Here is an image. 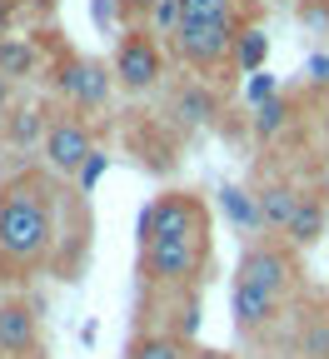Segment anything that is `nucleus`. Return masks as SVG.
<instances>
[{"label":"nucleus","instance_id":"obj_26","mask_svg":"<svg viewBox=\"0 0 329 359\" xmlns=\"http://www.w3.org/2000/svg\"><path fill=\"white\" fill-rule=\"evenodd\" d=\"M11 20H15V0H0V35L11 30Z\"/></svg>","mask_w":329,"mask_h":359},{"label":"nucleus","instance_id":"obj_17","mask_svg":"<svg viewBox=\"0 0 329 359\" xmlns=\"http://www.w3.org/2000/svg\"><path fill=\"white\" fill-rule=\"evenodd\" d=\"M6 135H11V145H45V135H51V120H45V110H20V115H11V125H6Z\"/></svg>","mask_w":329,"mask_h":359},{"label":"nucleus","instance_id":"obj_18","mask_svg":"<svg viewBox=\"0 0 329 359\" xmlns=\"http://www.w3.org/2000/svg\"><path fill=\"white\" fill-rule=\"evenodd\" d=\"M130 359H190V349L175 334H145V339L130 344Z\"/></svg>","mask_w":329,"mask_h":359},{"label":"nucleus","instance_id":"obj_22","mask_svg":"<svg viewBox=\"0 0 329 359\" xmlns=\"http://www.w3.org/2000/svg\"><path fill=\"white\" fill-rule=\"evenodd\" d=\"M150 15H155V25H160V30H170V35H175V30H180V0H160Z\"/></svg>","mask_w":329,"mask_h":359},{"label":"nucleus","instance_id":"obj_12","mask_svg":"<svg viewBox=\"0 0 329 359\" xmlns=\"http://www.w3.org/2000/svg\"><path fill=\"white\" fill-rule=\"evenodd\" d=\"M300 200H304V195H300L295 185H285V180L264 185V190L255 195V210H260V230H290V219H295Z\"/></svg>","mask_w":329,"mask_h":359},{"label":"nucleus","instance_id":"obj_21","mask_svg":"<svg viewBox=\"0 0 329 359\" xmlns=\"http://www.w3.org/2000/svg\"><path fill=\"white\" fill-rule=\"evenodd\" d=\"M224 205H229V215L240 219V224H260V210L245 200V190H224Z\"/></svg>","mask_w":329,"mask_h":359},{"label":"nucleus","instance_id":"obj_10","mask_svg":"<svg viewBox=\"0 0 329 359\" xmlns=\"http://www.w3.org/2000/svg\"><path fill=\"white\" fill-rule=\"evenodd\" d=\"M170 115H175L184 130L215 125V115H220V95H215L205 80H184V85H175V95H170Z\"/></svg>","mask_w":329,"mask_h":359},{"label":"nucleus","instance_id":"obj_13","mask_svg":"<svg viewBox=\"0 0 329 359\" xmlns=\"http://www.w3.org/2000/svg\"><path fill=\"white\" fill-rule=\"evenodd\" d=\"M0 70L11 80H25L40 70V45L35 40H20V35H0Z\"/></svg>","mask_w":329,"mask_h":359},{"label":"nucleus","instance_id":"obj_7","mask_svg":"<svg viewBox=\"0 0 329 359\" xmlns=\"http://www.w3.org/2000/svg\"><path fill=\"white\" fill-rule=\"evenodd\" d=\"M95 155V140H90V125L80 115H55L51 135H45V160L60 175H80V165Z\"/></svg>","mask_w":329,"mask_h":359},{"label":"nucleus","instance_id":"obj_19","mask_svg":"<svg viewBox=\"0 0 329 359\" xmlns=\"http://www.w3.org/2000/svg\"><path fill=\"white\" fill-rule=\"evenodd\" d=\"M285 125H290V100H285V95H274V100L255 105V135H260V140H274Z\"/></svg>","mask_w":329,"mask_h":359},{"label":"nucleus","instance_id":"obj_30","mask_svg":"<svg viewBox=\"0 0 329 359\" xmlns=\"http://www.w3.org/2000/svg\"><path fill=\"white\" fill-rule=\"evenodd\" d=\"M319 190H324V200H329V165H324V175H319Z\"/></svg>","mask_w":329,"mask_h":359},{"label":"nucleus","instance_id":"obj_16","mask_svg":"<svg viewBox=\"0 0 329 359\" xmlns=\"http://www.w3.org/2000/svg\"><path fill=\"white\" fill-rule=\"evenodd\" d=\"M180 20H229V25H245L240 0H180Z\"/></svg>","mask_w":329,"mask_h":359},{"label":"nucleus","instance_id":"obj_15","mask_svg":"<svg viewBox=\"0 0 329 359\" xmlns=\"http://www.w3.org/2000/svg\"><path fill=\"white\" fill-rule=\"evenodd\" d=\"M264 55H269V35L264 25H240V40H234V70H245V75H260L264 70Z\"/></svg>","mask_w":329,"mask_h":359},{"label":"nucleus","instance_id":"obj_29","mask_svg":"<svg viewBox=\"0 0 329 359\" xmlns=\"http://www.w3.org/2000/svg\"><path fill=\"white\" fill-rule=\"evenodd\" d=\"M190 359H234V354H224V349H190Z\"/></svg>","mask_w":329,"mask_h":359},{"label":"nucleus","instance_id":"obj_14","mask_svg":"<svg viewBox=\"0 0 329 359\" xmlns=\"http://www.w3.org/2000/svg\"><path fill=\"white\" fill-rule=\"evenodd\" d=\"M324 230H329V205H324V200H314V195H304L285 235H290L295 245H314V240H319Z\"/></svg>","mask_w":329,"mask_h":359},{"label":"nucleus","instance_id":"obj_1","mask_svg":"<svg viewBox=\"0 0 329 359\" xmlns=\"http://www.w3.org/2000/svg\"><path fill=\"white\" fill-rule=\"evenodd\" d=\"M55 245L51 185L20 175L0 190V269H40Z\"/></svg>","mask_w":329,"mask_h":359},{"label":"nucleus","instance_id":"obj_9","mask_svg":"<svg viewBox=\"0 0 329 359\" xmlns=\"http://www.w3.org/2000/svg\"><path fill=\"white\" fill-rule=\"evenodd\" d=\"M234 280L260 285V290H269V294H285V290H290V280H295V259H290L285 250L255 245V250H245L240 269H234Z\"/></svg>","mask_w":329,"mask_h":359},{"label":"nucleus","instance_id":"obj_4","mask_svg":"<svg viewBox=\"0 0 329 359\" xmlns=\"http://www.w3.org/2000/svg\"><path fill=\"white\" fill-rule=\"evenodd\" d=\"M205 230V210L190 195H160L145 215H140V250H150L160 240H180V235H200Z\"/></svg>","mask_w":329,"mask_h":359},{"label":"nucleus","instance_id":"obj_27","mask_svg":"<svg viewBox=\"0 0 329 359\" xmlns=\"http://www.w3.org/2000/svg\"><path fill=\"white\" fill-rule=\"evenodd\" d=\"M309 70H314V80H319V85H329V60H324V55H314V60H309Z\"/></svg>","mask_w":329,"mask_h":359},{"label":"nucleus","instance_id":"obj_3","mask_svg":"<svg viewBox=\"0 0 329 359\" xmlns=\"http://www.w3.org/2000/svg\"><path fill=\"white\" fill-rule=\"evenodd\" d=\"M205 230L200 235H180V240H160L145 250V280L160 285V290H184L195 275H200V264H205Z\"/></svg>","mask_w":329,"mask_h":359},{"label":"nucleus","instance_id":"obj_6","mask_svg":"<svg viewBox=\"0 0 329 359\" xmlns=\"http://www.w3.org/2000/svg\"><path fill=\"white\" fill-rule=\"evenodd\" d=\"M110 85H115V70H105L100 60L65 55L60 70H55V90H60L75 110H100V105L110 100Z\"/></svg>","mask_w":329,"mask_h":359},{"label":"nucleus","instance_id":"obj_23","mask_svg":"<svg viewBox=\"0 0 329 359\" xmlns=\"http://www.w3.org/2000/svg\"><path fill=\"white\" fill-rule=\"evenodd\" d=\"M100 175H105V155L95 150V155L80 165V175H75V180H80V190H95V180H100Z\"/></svg>","mask_w":329,"mask_h":359},{"label":"nucleus","instance_id":"obj_20","mask_svg":"<svg viewBox=\"0 0 329 359\" xmlns=\"http://www.w3.org/2000/svg\"><path fill=\"white\" fill-rule=\"evenodd\" d=\"M300 354L304 359H329V325L324 320H314V325L300 330Z\"/></svg>","mask_w":329,"mask_h":359},{"label":"nucleus","instance_id":"obj_8","mask_svg":"<svg viewBox=\"0 0 329 359\" xmlns=\"http://www.w3.org/2000/svg\"><path fill=\"white\" fill-rule=\"evenodd\" d=\"M40 349V320L25 299H0V359H25Z\"/></svg>","mask_w":329,"mask_h":359},{"label":"nucleus","instance_id":"obj_28","mask_svg":"<svg viewBox=\"0 0 329 359\" xmlns=\"http://www.w3.org/2000/svg\"><path fill=\"white\" fill-rule=\"evenodd\" d=\"M11 85H15V80H11L6 70H0V110H6V105H11Z\"/></svg>","mask_w":329,"mask_h":359},{"label":"nucleus","instance_id":"obj_2","mask_svg":"<svg viewBox=\"0 0 329 359\" xmlns=\"http://www.w3.org/2000/svg\"><path fill=\"white\" fill-rule=\"evenodd\" d=\"M234 40H240V25L229 20H180L175 55L195 70H220V65H234Z\"/></svg>","mask_w":329,"mask_h":359},{"label":"nucleus","instance_id":"obj_25","mask_svg":"<svg viewBox=\"0 0 329 359\" xmlns=\"http://www.w3.org/2000/svg\"><path fill=\"white\" fill-rule=\"evenodd\" d=\"M155 6H160V0H120V11H125V15H150Z\"/></svg>","mask_w":329,"mask_h":359},{"label":"nucleus","instance_id":"obj_24","mask_svg":"<svg viewBox=\"0 0 329 359\" xmlns=\"http://www.w3.org/2000/svg\"><path fill=\"white\" fill-rule=\"evenodd\" d=\"M274 95H279V90H274V75H264V70L250 75V100H255V105H264V100H274Z\"/></svg>","mask_w":329,"mask_h":359},{"label":"nucleus","instance_id":"obj_11","mask_svg":"<svg viewBox=\"0 0 329 359\" xmlns=\"http://www.w3.org/2000/svg\"><path fill=\"white\" fill-rule=\"evenodd\" d=\"M274 309H279V294H269V290H260V285H245V280H234V290H229V314H234V325H240V330L269 325Z\"/></svg>","mask_w":329,"mask_h":359},{"label":"nucleus","instance_id":"obj_5","mask_svg":"<svg viewBox=\"0 0 329 359\" xmlns=\"http://www.w3.org/2000/svg\"><path fill=\"white\" fill-rule=\"evenodd\" d=\"M115 80L125 85V90H150L160 75H165V55H160V45H155V35L150 30H140V25H130L125 30V40H120V50H115Z\"/></svg>","mask_w":329,"mask_h":359}]
</instances>
